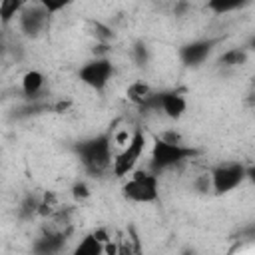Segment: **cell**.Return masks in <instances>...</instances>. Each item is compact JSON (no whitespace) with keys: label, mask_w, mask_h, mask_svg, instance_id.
I'll use <instances>...</instances> for the list:
<instances>
[{"label":"cell","mask_w":255,"mask_h":255,"mask_svg":"<svg viewBox=\"0 0 255 255\" xmlns=\"http://www.w3.org/2000/svg\"><path fill=\"white\" fill-rule=\"evenodd\" d=\"M153 90L145 84V82H133V84H129L128 86V92H126V96H128V100L131 102V104H135L137 108L149 98V94H151Z\"/></svg>","instance_id":"cell-13"},{"label":"cell","mask_w":255,"mask_h":255,"mask_svg":"<svg viewBox=\"0 0 255 255\" xmlns=\"http://www.w3.org/2000/svg\"><path fill=\"white\" fill-rule=\"evenodd\" d=\"M38 4H42L50 14H56L64 8H68L72 4V0H38Z\"/></svg>","instance_id":"cell-18"},{"label":"cell","mask_w":255,"mask_h":255,"mask_svg":"<svg viewBox=\"0 0 255 255\" xmlns=\"http://www.w3.org/2000/svg\"><path fill=\"white\" fill-rule=\"evenodd\" d=\"M147 46L143 44V42H137L135 46H133V60L139 64V66H143L145 62H147Z\"/></svg>","instance_id":"cell-19"},{"label":"cell","mask_w":255,"mask_h":255,"mask_svg":"<svg viewBox=\"0 0 255 255\" xmlns=\"http://www.w3.org/2000/svg\"><path fill=\"white\" fill-rule=\"evenodd\" d=\"M44 88V74L38 70H30L22 78V92L26 98H36Z\"/></svg>","instance_id":"cell-11"},{"label":"cell","mask_w":255,"mask_h":255,"mask_svg":"<svg viewBox=\"0 0 255 255\" xmlns=\"http://www.w3.org/2000/svg\"><path fill=\"white\" fill-rule=\"evenodd\" d=\"M74 151H76L78 159L82 161V165L90 173H104L114 163L112 133L104 131V133H98L94 137L82 139V141H78L74 145Z\"/></svg>","instance_id":"cell-1"},{"label":"cell","mask_w":255,"mask_h":255,"mask_svg":"<svg viewBox=\"0 0 255 255\" xmlns=\"http://www.w3.org/2000/svg\"><path fill=\"white\" fill-rule=\"evenodd\" d=\"M209 175H211V189L217 195H225L247 179V167L239 161H227L213 167Z\"/></svg>","instance_id":"cell-5"},{"label":"cell","mask_w":255,"mask_h":255,"mask_svg":"<svg viewBox=\"0 0 255 255\" xmlns=\"http://www.w3.org/2000/svg\"><path fill=\"white\" fill-rule=\"evenodd\" d=\"M145 143H147V139H145L143 129H135L133 135L128 139V145L114 157L112 171L116 177H126L135 169L137 161L141 159V155L145 151Z\"/></svg>","instance_id":"cell-4"},{"label":"cell","mask_w":255,"mask_h":255,"mask_svg":"<svg viewBox=\"0 0 255 255\" xmlns=\"http://www.w3.org/2000/svg\"><path fill=\"white\" fill-rule=\"evenodd\" d=\"M131 177L124 183L122 191L124 197L135 203H151L159 197V189H157V175L155 171H131Z\"/></svg>","instance_id":"cell-3"},{"label":"cell","mask_w":255,"mask_h":255,"mask_svg":"<svg viewBox=\"0 0 255 255\" xmlns=\"http://www.w3.org/2000/svg\"><path fill=\"white\" fill-rule=\"evenodd\" d=\"M48 20H50V12L42 4L28 6L20 12V30L26 36H40L46 30Z\"/></svg>","instance_id":"cell-7"},{"label":"cell","mask_w":255,"mask_h":255,"mask_svg":"<svg viewBox=\"0 0 255 255\" xmlns=\"http://www.w3.org/2000/svg\"><path fill=\"white\" fill-rule=\"evenodd\" d=\"M197 155V149L183 145L181 141H173L167 137H153V145H151V159L149 165L155 173L169 169L185 159H191Z\"/></svg>","instance_id":"cell-2"},{"label":"cell","mask_w":255,"mask_h":255,"mask_svg":"<svg viewBox=\"0 0 255 255\" xmlns=\"http://www.w3.org/2000/svg\"><path fill=\"white\" fill-rule=\"evenodd\" d=\"M247 179L255 185V165H249V167H247Z\"/></svg>","instance_id":"cell-22"},{"label":"cell","mask_w":255,"mask_h":255,"mask_svg":"<svg viewBox=\"0 0 255 255\" xmlns=\"http://www.w3.org/2000/svg\"><path fill=\"white\" fill-rule=\"evenodd\" d=\"M104 251H106V243L100 241L94 231L88 233V235H84V239H82V241L78 243V247L74 249L76 255H100V253H104Z\"/></svg>","instance_id":"cell-12"},{"label":"cell","mask_w":255,"mask_h":255,"mask_svg":"<svg viewBox=\"0 0 255 255\" xmlns=\"http://www.w3.org/2000/svg\"><path fill=\"white\" fill-rule=\"evenodd\" d=\"M159 102H161V112L169 118V120H179L185 110H187V102L185 98L175 92V90H169V92H159Z\"/></svg>","instance_id":"cell-9"},{"label":"cell","mask_w":255,"mask_h":255,"mask_svg":"<svg viewBox=\"0 0 255 255\" xmlns=\"http://www.w3.org/2000/svg\"><path fill=\"white\" fill-rule=\"evenodd\" d=\"M26 0H0V20L2 24H10L12 18H16V14H20L24 10Z\"/></svg>","instance_id":"cell-14"},{"label":"cell","mask_w":255,"mask_h":255,"mask_svg":"<svg viewBox=\"0 0 255 255\" xmlns=\"http://www.w3.org/2000/svg\"><path fill=\"white\" fill-rule=\"evenodd\" d=\"M247 0H207V8L215 14H225L231 10H237L239 6H243Z\"/></svg>","instance_id":"cell-16"},{"label":"cell","mask_w":255,"mask_h":255,"mask_svg":"<svg viewBox=\"0 0 255 255\" xmlns=\"http://www.w3.org/2000/svg\"><path fill=\"white\" fill-rule=\"evenodd\" d=\"M112 76H114V64L108 58H94L78 70L80 82L96 92H104Z\"/></svg>","instance_id":"cell-6"},{"label":"cell","mask_w":255,"mask_h":255,"mask_svg":"<svg viewBox=\"0 0 255 255\" xmlns=\"http://www.w3.org/2000/svg\"><path fill=\"white\" fill-rule=\"evenodd\" d=\"M245 62H247V52H245V50H239V48L227 50V52L219 58V64H223V66H227V68L243 66Z\"/></svg>","instance_id":"cell-15"},{"label":"cell","mask_w":255,"mask_h":255,"mask_svg":"<svg viewBox=\"0 0 255 255\" xmlns=\"http://www.w3.org/2000/svg\"><path fill=\"white\" fill-rule=\"evenodd\" d=\"M249 102H251V106H253V108H255V98H251V100H249Z\"/></svg>","instance_id":"cell-24"},{"label":"cell","mask_w":255,"mask_h":255,"mask_svg":"<svg viewBox=\"0 0 255 255\" xmlns=\"http://www.w3.org/2000/svg\"><path fill=\"white\" fill-rule=\"evenodd\" d=\"M72 191H74V197H76V199H86V197L90 195V189L86 187V183H76V185L72 187Z\"/></svg>","instance_id":"cell-20"},{"label":"cell","mask_w":255,"mask_h":255,"mask_svg":"<svg viewBox=\"0 0 255 255\" xmlns=\"http://www.w3.org/2000/svg\"><path fill=\"white\" fill-rule=\"evenodd\" d=\"M66 237H68V233L62 229H46L44 235L34 243L32 249L36 253H58L64 249Z\"/></svg>","instance_id":"cell-10"},{"label":"cell","mask_w":255,"mask_h":255,"mask_svg":"<svg viewBox=\"0 0 255 255\" xmlns=\"http://www.w3.org/2000/svg\"><path fill=\"white\" fill-rule=\"evenodd\" d=\"M241 237L245 241H255V225H249V227L241 229Z\"/></svg>","instance_id":"cell-21"},{"label":"cell","mask_w":255,"mask_h":255,"mask_svg":"<svg viewBox=\"0 0 255 255\" xmlns=\"http://www.w3.org/2000/svg\"><path fill=\"white\" fill-rule=\"evenodd\" d=\"M40 201H42V197H38V195H34V193H30L24 201H22V205H20V217H32V215H36L38 213V207H40Z\"/></svg>","instance_id":"cell-17"},{"label":"cell","mask_w":255,"mask_h":255,"mask_svg":"<svg viewBox=\"0 0 255 255\" xmlns=\"http://www.w3.org/2000/svg\"><path fill=\"white\" fill-rule=\"evenodd\" d=\"M249 46H251V50H253V52H255V38H253V40H251V44H249Z\"/></svg>","instance_id":"cell-23"},{"label":"cell","mask_w":255,"mask_h":255,"mask_svg":"<svg viewBox=\"0 0 255 255\" xmlns=\"http://www.w3.org/2000/svg\"><path fill=\"white\" fill-rule=\"evenodd\" d=\"M217 42H219L217 38H207V40L189 42V44H185V46L179 48V60H181L185 66H189V68H195V66L203 64V62L209 58V54L213 52V48H215Z\"/></svg>","instance_id":"cell-8"}]
</instances>
